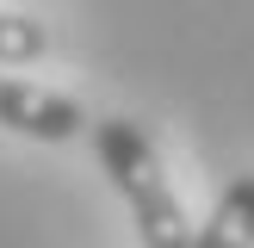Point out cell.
<instances>
[{
	"label": "cell",
	"instance_id": "7a4b0ae2",
	"mask_svg": "<svg viewBox=\"0 0 254 248\" xmlns=\"http://www.w3.org/2000/svg\"><path fill=\"white\" fill-rule=\"evenodd\" d=\"M0 124L19 136H37V143H68V136L87 130V112L62 93L19 81V74H0Z\"/></svg>",
	"mask_w": 254,
	"mask_h": 248
},
{
	"label": "cell",
	"instance_id": "6da1fadb",
	"mask_svg": "<svg viewBox=\"0 0 254 248\" xmlns=\"http://www.w3.org/2000/svg\"><path fill=\"white\" fill-rule=\"evenodd\" d=\"M93 155H99V168L112 174V186L124 192L143 248H192L198 230L186 223L180 192L168 186V168H161L155 143L143 136V124H130V118H99L93 124Z\"/></svg>",
	"mask_w": 254,
	"mask_h": 248
},
{
	"label": "cell",
	"instance_id": "3957f363",
	"mask_svg": "<svg viewBox=\"0 0 254 248\" xmlns=\"http://www.w3.org/2000/svg\"><path fill=\"white\" fill-rule=\"evenodd\" d=\"M192 248H254V174H236L223 186V198L211 205Z\"/></svg>",
	"mask_w": 254,
	"mask_h": 248
},
{
	"label": "cell",
	"instance_id": "277c9868",
	"mask_svg": "<svg viewBox=\"0 0 254 248\" xmlns=\"http://www.w3.org/2000/svg\"><path fill=\"white\" fill-rule=\"evenodd\" d=\"M50 50L44 25L37 19H19V12H0V68H12V62H37Z\"/></svg>",
	"mask_w": 254,
	"mask_h": 248
}]
</instances>
